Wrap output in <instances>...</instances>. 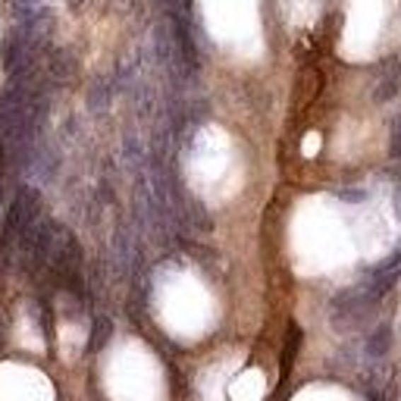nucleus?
Segmentation results:
<instances>
[{"label":"nucleus","mask_w":401,"mask_h":401,"mask_svg":"<svg viewBox=\"0 0 401 401\" xmlns=\"http://www.w3.org/2000/svg\"><path fill=\"white\" fill-rule=\"evenodd\" d=\"M367 401H385V398H379L376 392H370V398H367Z\"/></svg>","instance_id":"obj_4"},{"label":"nucleus","mask_w":401,"mask_h":401,"mask_svg":"<svg viewBox=\"0 0 401 401\" xmlns=\"http://www.w3.org/2000/svg\"><path fill=\"white\" fill-rule=\"evenodd\" d=\"M110 332H113L110 317H98V320H94V330H91V351H100V348L107 345V339H110Z\"/></svg>","instance_id":"obj_2"},{"label":"nucleus","mask_w":401,"mask_h":401,"mask_svg":"<svg viewBox=\"0 0 401 401\" xmlns=\"http://www.w3.org/2000/svg\"><path fill=\"white\" fill-rule=\"evenodd\" d=\"M389 348H392V330L389 326H376L373 335H370V342H367V354L370 357H385L389 354Z\"/></svg>","instance_id":"obj_1"},{"label":"nucleus","mask_w":401,"mask_h":401,"mask_svg":"<svg viewBox=\"0 0 401 401\" xmlns=\"http://www.w3.org/2000/svg\"><path fill=\"white\" fill-rule=\"evenodd\" d=\"M342 198H345V201H364V198H367V192H361V188H357V192H354V188H348V192H342Z\"/></svg>","instance_id":"obj_3"}]
</instances>
